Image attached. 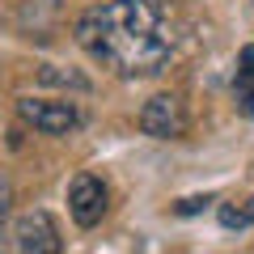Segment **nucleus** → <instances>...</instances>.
Listing matches in <instances>:
<instances>
[{
  "instance_id": "nucleus-1",
  "label": "nucleus",
  "mask_w": 254,
  "mask_h": 254,
  "mask_svg": "<svg viewBox=\"0 0 254 254\" xmlns=\"http://www.w3.org/2000/svg\"><path fill=\"white\" fill-rule=\"evenodd\" d=\"M76 43L115 76H157L174 51L157 0H106L76 17Z\"/></svg>"
},
{
  "instance_id": "nucleus-2",
  "label": "nucleus",
  "mask_w": 254,
  "mask_h": 254,
  "mask_svg": "<svg viewBox=\"0 0 254 254\" xmlns=\"http://www.w3.org/2000/svg\"><path fill=\"white\" fill-rule=\"evenodd\" d=\"M17 119L43 136H72L81 127L72 102H55V98H17Z\"/></svg>"
},
{
  "instance_id": "nucleus-3",
  "label": "nucleus",
  "mask_w": 254,
  "mask_h": 254,
  "mask_svg": "<svg viewBox=\"0 0 254 254\" xmlns=\"http://www.w3.org/2000/svg\"><path fill=\"white\" fill-rule=\"evenodd\" d=\"M187 127H190V119H187V106H182L178 93H157L140 110V131L153 140H178V136H187Z\"/></svg>"
},
{
  "instance_id": "nucleus-4",
  "label": "nucleus",
  "mask_w": 254,
  "mask_h": 254,
  "mask_svg": "<svg viewBox=\"0 0 254 254\" xmlns=\"http://www.w3.org/2000/svg\"><path fill=\"white\" fill-rule=\"evenodd\" d=\"M106 208H110L106 182H102L98 174H76L72 187H68V212H72V220L81 229H93V225H102Z\"/></svg>"
},
{
  "instance_id": "nucleus-5",
  "label": "nucleus",
  "mask_w": 254,
  "mask_h": 254,
  "mask_svg": "<svg viewBox=\"0 0 254 254\" xmlns=\"http://www.w3.org/2000/svg\"><path fill=\"white\" fill-rule=\"evenodd\" d=\"M13 246H17L21 254H60L64 250L60 229H55V220L47 216V212H26V216H17V225H13Z\"/></svg>"
},
{
  "instance_id": "nucleus-6",
  "label": "nucleus",
  "mask_w": 254,
  "mask_h": 254,
  "mask_svg": "<svg viewBox=\"0 0 254 254\" xmlns=\"http://www.w3.org/2000/svg\"><path fill=\"white\" fill-rule=\"evenodd\" d=\"M233 98H237V110L246 119H254V47H242V55H237Z\"/></svg>"
},
{
  "instance_id": "nucleus-7",
  "label": "nucleus",
  "mask_w": 254,
  "mask_h": 254,
  "mask_svg": "<svg viewBox=\"0 0 254 254\" xmlns=\"http://www.w3.org/2000/svg\"><path fill=\"white\" fill-rule=\"evenodd\" d=\"M216 220H220V229H229V233H242V229H250V225H254V195L220 203V208H216Z\"/></svg>"
},
{
  "instance_id": "nucleus-8",
  "label": "nucleus",
  "mask_w": 254,
  "mask_h": 254,
  "mask_svg": "<svg viewBox=\"0 0 254 254\" xmlns=\"http://www.w3.org/2000/svg\"><path fill=\"white\" fill-rule=\"evenodd\" d=\"M38 81L43 85H64V89H76V93H89V76H81V72H64V68H55V64H43L38 68Z\"/></svg>"
},
{
  "instance_id": "nucleus-9",
  "label": "nucleus",
  "mask_w": 254,
  "mask_h": 254,
  "mask_svg": "<svg viewBox=\"0 0 254 254\" xmlns=\"http://www.w3.org/2000/svg\"><path fill=\"white\" fill-rule=\"evenodd\" d=\"M208 203H212V195H190V199H182L174 212H178V216H195V212H203Z\"/></svg>"
},
{
  "instance_id": "nucleus-10",
  "label": "nucleus",
  "mask_w": 254,
  "mask_h": 254,
  "mask_svg": "<svg viewBox=\"0 0 254 254\" xmlns=\"http://www.w3.org/2000/svg\"><path fill=\"white\" fill-rule=\"evenodd\" d=\"M157 4H174V0H157Z\"/></svg>"
}]
</instances>
